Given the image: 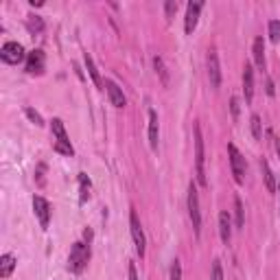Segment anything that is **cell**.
Instances as JSON below:
<instances>
[{
    "mask_svg": "<svg viewBox=\"0 0 280 280\" xmlns=\"http://www.w3.org/2000/svg\"><path fill=\"white\" fill-rule=\"evenodd\" d=\"M90 261V247L85 243H75L70 247V256H68V269L73 271V274H81L85 269Z\"/></svg>",
    "mask_w": 280,
    "mask_h": 280,
    "instance_id": "6da1fadb",
    "label": "cell"
},
{
    "mask_svg": "<svg viewBox=\"0 0 280 280\" xmlns=\"http://www.w3.org/2000/svg\"><path fill=\"white\" fill-rule=\"evenodd\" d=\"M206 155H204V136H201L199 123H195V175L201 186H206V169H204Z\"/></svg>",
    "mask_w": 280,
    "mask_h": 280,
    "instance_id": "7a4b0ae2",
    "label": "cell"
},
{
    "mask_svg": "<svg viewBox=\"0 0 280 280\" xmlns=\"http://www.w3.org/2000/svg\"><path fill=\"white\" fill-rule=\"evenodd\" d=\"M189 215H191V221H193L195 237H199V235H201V210H199L197 189H195V184H193V182H191V186H189Z\"/></svg>",
    "mask_w": 280,
    "mask_h": 280,
    "instance_id": "3957f363",
    "label": "cell"
},
{
    "mask_svg": "<svg viewBox=\"0 0 280 280\" xmlns=\"http://www.w3.org/2000/svg\"><path fill=\"white\" fill-rule=\"evenodd\" d=\"M228 153H230V167H232V175H235L237 184H243L245 180V158L241 155V151L235 145H228Z\"/></svg>",
    "mask_w": 280,
    "mask_h": 280,
    "instance_id": "277c9868",
    "label": "cell"
},
{
    "mask_svg": "<svg viewBox=\"0 0 280 280\" xmlns=\"http://www.w3.org/2000/svg\"><path fill=\"white\" fill-rule=\"evenodd\" d=\"M0 59H3L5 64H9V66L20 64V61L25 59V49H22V44H18V42H7L3 49H0Z\"/></svg>",
    "mask_w": 280,
    "mask_h": 280,
    "instance_id": "5b68a950",
    "label": "cell"
},
{
    "mask_svg": "<svg viewBox=\"0 0 280 280\" xmlns=\"http://www.w3.org/2000/svg\"><path fill=\"white\" fill-rule=\"evenodd\" d=\"M129 228H131V239H134V245H136V254L143 259L145 256V232H143V225L138 221V215L131 210L129 215Z\"/></svg>",
    "mask_w": 280,
    "mask_h": 280,
    "instance_id": "8992f818",
    "label": "cell"
},
{
    "mask_svg": "<svg viewBox=\"0 0 280 280\" xmlns=\"http://www.w3.org/2000/svg\"><path fill=\"white\" fill-rule=\"evenodd\" d=\"M44 66H46V57H44V51L35 49L27 55V73L29 75H42L44 73Z\"/></svg>",
    "mask_w": 280,
    "mask_h": 280,
    "instance_id": "52a82bcc",
    "label": "cell"
},
{
    "mask_svg": "<svg viewBox=\"0 0 280 280\" xmlns=\"http://www.w3.org/2000/svg\"><path fill=\"white\" fill-rule=\"evenodd\" d=\"M206 64H208V79H210V85H213V88H219V85H221V68H219V57H217L215 51L208 53Z\"/></svg>",
    "mask_w": 280,
    "mask_h": 280,
    "instance_id": "ba28073f",
    "label": "cell"
},
{
    "mask_svg": "<svg viewBox=\"0 0 280 280\" xmlns=\"http://www.w3.org/2000/svg\"><path fill=\"white\" fill-rule=\"evenodd\" d=\"M33 210H35V217L40 221L42 228H49V221H51V204L46 201L44 197H33Z\"/></svg>",
    "mask_w": 280,
    "mask_h": 280,
    "instance_id": "9c48e42d",
    "label": "cell"
},
{
    "mask_svg": "<svg viewBox=\"0 0 280 280\" xmlns=\"http://www.w3.org/2000/svg\"><path fill=\"white\" fill-rule=\"evenodd\" d=\"M201 7H204V3H189V7H186V20H184V31L186 33H193L197 27V20H199V11Z\"/></svg>",
    "mask_w": 280,
    "mask_h": 280,
    "instance_id": "30bf717a",
    "label": "cell"
},
{
    "mask_svg": "<svg viewBox=\"0 0 280 280\" xmlns=\"http://www.w3.org/2000/svg\"><path fill=\"white\" fill-rule=\"evenodd\" d=\"M105 90H107V95H110V101H112L114 107H125L127 105V99H125V95H123V90L112 79L105 81Z\"/></svg>",
    "mask_w": 280,
    "mask_h": 280,
    "instance_id": "8fae6325",
    "label": "cell"
},
{
    "mask_svg": "<svg viewBox=\"0 0 280 280\" xmlns=\"http://www.w3.org/2000/svg\"><path fill=\"white\" fill-rule=\"evenodd\" d=\"M243 95H245V103H252V99H254V68L250 64H245V68H243Z\"/></svg>",
    "mask_w": 280,
    "mask_h": 280,
    "instance_id": "7c38bea8",
    "label": "cell"
},
{
    "mask_svg": "<svg viewBox=\"0 0 280 280\" xmlns=\"http://www.w3.org/2000/svg\"><path fill=\"white\" fill-rule=\"evenodd\" d=\"M158 136H160L158 114H155V110H149V147H151L153 151L158 149Z\"/></svg>",
    "mask_w": 280,
    "mask_h": 280,
    "instance_id": "4fadbf2b",
    "label": "cell"
},
{
    "mask_svg": "<svg viewBox=\"0 0 280 280\" xmlns=\"http://www.w3.org/2000/svg\"><path fill=\"white\" fill-rule=\"evenodd\" d=\"M219 235H221V241L225 245L230 243V237H232V221H230V215L225 213H219Z\"/></svg>",
    "mask_w": 280,
    "mask_h": 280,
    "instance_id": "5bb4252c",
    "label": "cell"
},
{
    "mask_svg": "<svg viewBox=\"0 0 280 280\" xmlns=\"http://www.w3.org/2000/svg\"><path fill=\"white\" fill-rule=\"evenodd\" d=\"M252 53H254V61L259 66V70H265V42H263V37H256L254 40Z\"/></svg>",
    "mask_w": 280,
    "mask_h": 280,
    "instance_id": "9a60e30c",
    "label": "cell"
},
{
    "mask_svg": "<svg viewBox=\"0 0 280 280\" xmlns=\"http://www.w3.org/2000/svg\"><path fill=\"white\" fill-rule=\"evenodd\" d=\"M13 267H15L13 254H3V259H0V278H9Z\"/></svg>",
    "mask_w": 280,
    "mask_h": 280,
    "instance_id": "2e32d148",
    "label": "cell"
},
{
    "mask_svg": "<svg viewBox=\"0 0 280 280\" xmlns=\"http://www.w3.org/2000/svg\"><path fill=\"white\" fill-rule=\"evenodd\" d=\"M261 171H263V177H265V186L269 193L276 191V180H274V173H271V169L267 165V160H261Z\"/></svg>",
    "mask_w": 280,
    "mask_h": 280,
    "instance_id": "e0dca14e",
    "label": "cell"
},
{
    "mask_svg": "<svg viewBox=\"0 0 280 280\" xmlns=\"http://www.w3.org/2000/svg\"><path fill=\"white\" fill-rule=\"evenodd\" d=\"M53 134L57 136V143H64V145H70V140H68V134H66V127H64V123H61L59 119H53Z\"/></svg>",
    "mask_w": 280,
    "mask_h": 280,
    "instance_id": "ac0fdd59",
    "label": "cell"
},
{
    "mask_svg": "<svg viewBox=\"0 0 280 280\" xmlns=\"http://www.w3.org/2000/svg\"><path fill=\"white\" fill-rule=\"evenodd\" d=\"M90 189H92V184H90V180H88V175H85V173H79V191H81L79 201H81V204H85V201H88V197H90Z\"/></svg>",
    "mask_w": 280,
    "mask_h": 280,
    "instance_id": "d6986e66",
    "label": "cell"
},
{
    "mask_svg": "<svg viewBox=\"0 0 280 280\" xmlns=\"http://www.w3.org/2000/svg\"><path fill=\"white\" fill-rule=\"evenodd\" d=\"M153 68H155V73L160 75L162 85H169V73H167V66H165V61H162V57H153Z\"/></svg>",
    "mask_w": 280,
    "mask_h": 280,
    "instance_id": "ffe728a7",
    "label": "cell"
},
{
    "mask_svg": "<svg viewBox=\"0 0 280 280\" xmlns=\"http://www.w3.org/2000/svg\"><path fill=\"white\" fill-rule=\"evenodd\" d=\"M235 215H237V228H243L245 225V210H243L241 197H235Z\"/></svg>",
    "mask_w": 280,
    "mask_h": 280,
    "instance_id": "44dd1931",
    "label": "cell"
},
{
    "mask_svg": "<svg viewBox=\"0 0 280 280\" xmlns=\"http://www.w3.org/2000/svg\"><path fill=\"white\" fill-rule=\"evenodd\" d=\"M250 125H252V136H254V140H261V138H263V123H261V116H259V114H252Z\"/></svg>",
    "mask_w": 280,
    "mask_h": 280,
    "instance_id": "7402d4cb",
    "label": "cell"
},
{
    "mask_svg": "<svg viewBox=\"0 0 280 280\" xmlns=\"http://www.w3.org/2000/svg\"><path fill=\"white\" fill-rule=\"evenodd\" d=\"M85 68H88V73H90V77H92V81H95L97 85H103L101 83V77H99V70H97V66H95V61H92V57L85 53Z\"/></svg>",
    "mask_w": 280,
    "mask_h": 280,
    "instance_id": "603a6c76",
    "label": "cell"
},
{
    "mask_svg": "<svg viewBox=\"0 0 280 280\" xmlns=\"http://www.w3.org/2000/svg\"><path fill=\"white\" fill-rule=\"evenodd\" d=\"M27 27H29L31 33H42V31H44V22H42L40 15H29Z\"/></svg>",
    "mask_w": 280,
    "mask_h": 280,
    "instance_id": "cb8c5ba5",
    "label": "cell"
},
{
    "mask_svg": "<svg viewBox=\"0 0 280 280\" xmlns=\"http://www.w3.org/2000/svg\"><path fill=\"white\" fill-rule=\"evenodd\" d=\"M269 40L274 42V44L280 42V22L278 20H271L269 22Z\"/></svg>",
    "mask_w": 280,
    "mask_h": 280,
    "instance_id": "d4e9b609",
    "label": "cell"
},
{
    "mask_svg": "<svg viewBox=\"0 0 280 280\" xmlns=\"http://www.w3.org/2000/svg\"><path fill=\"white\" fill-rule=\"evenodd\" d=\"M171 280H182V265L177 259L171 263Z\"/></svg>",
    "mask_w": 280,
    "mask_h": 280,
    "instance_id": "484cf974",
    "label": "cell"
},
{
    "mask_svg": "<svg viewBox=\"0 0 280 280\" xmlns=\"http://www.w3.org/2000/svg\"><path fill=\"white\" fill-rule=\"evenodd\" d=\"M25 114L29 116V119H31V121H33V123H35V125H37V127H42V125H44L42 116H40V114H37V112L33 110V107H27V110H25Z\"/></svg>",
    "mask_w": 280,
    "mask_h": 280,
    "instance_id": "4316f807",
    "label": "cell"
},
{
    "mask_svg": "<svg viewBox=\"0 0 280 280\" xmlns=\"http://www.w3.org/2000/svg\"><path fill=\"white\" fill-rule=\"evenodd\" d=\"M57 153H64V155H73L75 149H73V145H64V143H55V147H53Z\"/></svg>",
    "mask_w": 280,
    "mask_h": 280,
    "instance_id": "83f0119b",
    "label": "cell"
},
{
    "mask_svg": "<svg viewBox=\"0 0 280 280\" xmlns=\"http://www.w3.org/2000/svg\"><path fill=\"white\" fill-rule=\"evenodd\" d=\"M213 280H223V269H221V263L219 261L213 263Z\"/></svg>",
    "mask_w": 280,
    "mask_h": 280,
    "instance_id": "f1b7e54d",
    "label": "cell"
},
{
    "mask_svg": "<svg viewBox=\"0 0 280 280\" xmlns=\"http://www.w3.org/2000/svg\"><path fill=\"white\" fill-rule=\"evenodd\" d=\"M165 11H167V18L171 20V18H173V13L177 11V3H173V0H169V3L165 5Z\"/></svg>",
    "mask_w": 280,
    "mask_h": 280,
    "instance_id": "f546056e",
    "label": "cell"
},
{
    "mask_svg": "<svg viewBox=\"0 0 280 280\" xmlns=\"http://www.w3.org/2000/svg\"><path fill=\"white\" fill-rule=\"evenodd\" d=\"M230 110H232V116H235V119H239V99H237V97L230 99Z\"/></svg>",
    "mask_w": 280,
    "mask_h": 280,
    "instance_id": "4dcf8cb0",
    "label": "cell"
},
{
    "mask_svg": "<svg viewBox=\"0 0 280 280\" xmlns=\"http://www.w3.org/2000/svg\"><path fill=\"white\" fill-rule=\"evenodd\" d=\"M44 171H46V167H44V165H40V169H37V173H35V177H37V184H40V186H44Z\"/></svg>",
    "mask_w": 280,
    "mask_h": 280,
    "instance_id": "1f68e13d",
    "label": "cell"
},
{
    "mask_svg": "<svg viewBox=\"0 0 280 280\" xmlns=\"http://www.w3.org/2000/svg\"><path fill=\"white\" fill-rule=\"evenodd\" d=\"M129 280H138V274H136V265H134V263L129 265Z\"/></svg>",
    "mask_w": 280,
    "mask_h": 280,
    "instance_id": "d6a6232c",
    "label": "cell"
},
{
    "mask_svg": "<svg viewBox=\"0 0 280 280\" xmlns=\"http://www.w3.org/2000/svg\"><path fill=\"white\" fill-rule=\"evenodd\" d=\"M267 95H274V83L267 79Z\"/></svg>",
    "mask_w": 280,
    "mask_h": 280,
    "instance_id": "836d02e7",
    "label": "cell"
},
{
    "mask_svg": "<svg viewBox=\"0 0 280 280\" xmlns=\"http://www.w3.org/2000/svg\"><path fill=\"white\" fill-rule=\"evenodd\" d=\"M276 151H278V158H280V138H278V143H276Z\"/></svg>",
    "mask_w": 280,
    "mask_h": 280,
    "instance_id": "e575fe53",
    "label": "cell"
},
{
    "mask_svg": "<svg viewBox=\"0 0 280 280\" xmlns=\"http://www.w3.org/2000/svg\"><path fill=\"white\" fill-rule=\"evenodd\" d=\"M278 193H280V186H278ZM278 208H280V206H278Z\"/></svg>",
    "mask_w": 280,
    "mask_h": 280,
    "instance_id": "d590c367",
    "label": "cell"
}]
</instances>
